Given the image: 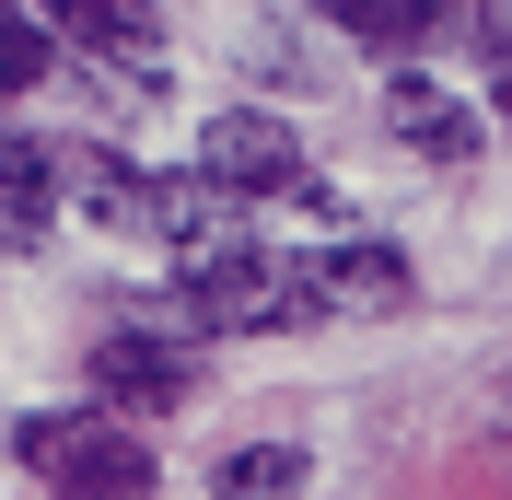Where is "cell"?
I'll return each mask as SVG.
<instances>
[{
    "instance_id": "6da1fadb",
    "label": "cell",
    "mask_w": 512,
    "mask_h": 500,
    "mask_svg": "<svg viewBox=\"0 0 512 500\" xmlns=\"http://www.w3.org/2000/svg\"><path fill=\"white\" fill-rule=\"evenodd\" d=\"M175 314L210 338H245V326H315V291H303V256L280 245H198L175 268Z\"/></svg>"
},
{
    "instance_id": "8fae6325",
    "label": "cell",
    "mask_w": 512,
    "mask_h": 500,
    "mask_svg": "<svg viewBox=\"0 0 512 500\" xmlns=\"http://www.w3.org/2000/svg\"><path fill=\"white\" fill-rule=\"evenodd\" d=\"M82 431H94V407H70V419H59V407H47V419H24V431H12V454H24L35 477H59V454H70V442H82Z\"/></svg>"
},
{
    "instance_id": "7a4b0ae2",
    "label": "cell",
    "mask_w": 512,
    "mask_h": 500,
    "mask_svg": "<svg viewBox=\"0 0 512 500\" xmlns=\"http://www.w3.org/2000/svg\"><path fill=\"white\" fill-rule=\"evenodd\" d=\"M198 187H210V198H291V187H303V140H291V117H268V105H222V117L198 128Z\"/></svg>"
},
{
    "instance_id": "7c38bea8",
    "label": "cell",
    "mask_w": 512,
    "mask_h": 500,
    "mask_svg": "<svg viewBox=\"0 0 512 500\" xmlns=\"http://www.w3.org/2000/svg\"><path fill=\"white\" fill-rule=\"evenodd\" d=\"M478 59H489V105L512 117V0H489V12H478Z\"/></svg>"
},
{
    "instance_id": "8992f818",
    "label": "cell",
    "mask_w": 512,
    "mask_h": 500,
    "mask_svg": "<svg viewBox=\"0 0 512 500\" xmlns=\"http://www.w3.org/2000/svg\"><path fill=\"white\" fill-rule=\"evenodd\" d=\"M152 442H128V419H94V431L59 454V500H152Z\"/></svg>"
},
{
    "instance_id": "52a82bcc",
    "label": "cell",
    "mask_w": 512,
    "mask_h": 500,
    "mask_svg": "<svg viewBox=\"0 0 512 500\" xmlns=\"http://www.w3.org/2000/svg\"><path fill=\"white\" fill-rule=\"evenodd\" d=\"M59 221V152L35 140H0V256H35Z\"/></svg>"
},
{
    "instance_id": "5b68a950",
    "label": "cell",
    "mask_w": 512,
    "mask_h": 500,
    "mask_svg": "<svg viewBox=\"0 0 512 500\" xmlns=\"http://www.w3.org/2000/svg\"><path fill=\"white\" fill-rule=\"evenodd\" d=\"M303 291H315V314H396L419 280H408L396 245H315L303 256Z\"/></svg>"
},
{
    "instance_id": "277c9868",
    "label": "cell",
    "mask_w": 512,
    "mask_h": 500,
    "mask_svg": "<svg viewBox=\"0 0 512 500\" xmlns=\"http://www.w3.org/2000/svg\"><path fill=\"white\" fill-rule=\"evenodd\" d=\"M384 128H396L419 163H443V175H454V163H478V140H489L478 105H454L431 70H396V82H384Z\"/></svg>"
},
{
    "instance_id": "30bf717a",
    "label": "cell",
    "mask_w": 512,
    "mask_h": 500,
    "mask_svg": "<svg viewBox=\"0 0 512 500\" xmlns=\"http://www.w3.org/2000/svg\"><path fill=\"white\" fill-rule=\"evenodd\" d=\"M59 70V35H35V24H0V94H35Z\"/></svg>"
},
{
    "instance_id": "9c48e42d",
    "label": "cell",
    "mask_w": 512,
    "mask_h": 500,
    "mask_svg": "<svg viewBox=\"0 0 512 500\" xmlns=\"http://www.w3.org/2000/svg\"><path fill=\"white\" fill-rule=\"evenodd\" d=\"M303 477H315V454H303V442H245V454H222V477H210V489H222V500H291Z\"/></svg>"
},
{
    "instance_id": "3957f363",
    "label": "cell",
    "mask_w": 512,
    "mask_h": 500,
    "mask_svg": "<svg viewBox=\"0 0 512 500\" xmlns=\"http://www.w3.org/2000/svg\"><path fill=\"white\" fill-rule=\"evenodd\" d=\"M187 361L163 338H105L94 349V419H163V407H187Z\"/></svg>"
},
{
    "instance_id": "ba28073f",
    "label": "cell",
    "mask_w": 512,
    "mask_h": 500,
    "mask_svg": "<svg viewBox=\"0 0 512 500\" xmlns=\"http://www.w3.org/2000/svg\"><path fill=\"white\" fill-rule=\"evenodd\" d=\"M59 35L70 47H105L117 70H152L163 59V12L152 0H59Z\"/></svg>"
}]
</instances>
